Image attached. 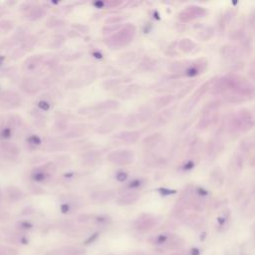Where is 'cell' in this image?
Wrapping results in <instances>:
<instances>
[{
    "instance_id": "25",
    "label": "cell",
    "mask_w": 255,
    "mask_h": 255,
    "mask_svg": "<svg viewBox=\"0 0 255 255\" xmlns=\"http://www.w3.org/2000/svg\"><path fill=\"white\" fill-rule=\"evenodd\" d=\"M46 177H47V175H46L45 172H43V171H37V172H35L34 175L32 176V180L34 181L41 182V181H44L46 180Z\"/></svg>"
},
{
    "instance_id": "34",
    "label": "cell",
    "mask_w": 255,
    "mask_h": 255,
    "mask_svg": "<svg viewBox=\"0 0 255 255\" xmlns=\"http://www.w3.org/2000/svg\"><path fill=\"white\" fill-rule=\"evenodd\" d=\"M200 249L198 248H192L191 250H190V255H200Z\"/></svg>"
},
{
    "instance_id": "13",
    "label": "cell",
    "mask_w": 255,
    "mask_h": 255,
    "mask_svg": "<svg viewBox=\"0 0 255 255\" xmlns=\"http://www.w3.org/2000/svg\"><path fill=\"white\" fill-rule=\"evenodd\" d=\"M172 235L173 234H171V233H161L152 237H150L149 242L152 244H156V245H162V244H166L169 242Z\"/></svg>"
},
{
    "instance_id": "8",
    "label": "cell",
    "mask_w": 255,
    "mask_h": 255,
    "mask_svg": "<svg viewBox=\"0 0 255 255\" xmlns=\"http://www.w3.org/2000/svg\"><path fill=\"white\" fill-rule=\"evenodd\" d=\"M176 110V106H172L171 108H169L167 110L161 112V113L156 117V120L152 122V127L154 128H160L161 126H164L165 124H166L171 118L175 112Z\"/></svg>"
},
{
    "instance_id": "29",
    "label": "cell",
    "mask_w": 255,
    "mask_h": 255,
    "mask_svg": "<svg viewBox=\"0 0 255 255\" xmlns=\"http://www.w3.org/2000/svg\"><path fill=\"white\" fill-rule=\"evenodd\" d=\"M38 107L43 111H48L50 109V104L47 101H40L38 103Z\"/></svg>"
},
{
    "instance_id": "2",
    "label": "cell",
    "mask_w": 255,
    "mask_h": 255,
    "mask_svg": "<svg viewBox=\"0 0 255 255\" xmlns=\"http://www.w3.org/2000/svg\"><path fill=\"white\" fill-rule=\"evenodd\" d=\"M157 224V218L152 214L144 213L137 218L135 221V228L141 232H147L152 230Z\"/></svg>"
},
{
    "instance_id": "26",
    "label": "cell",
    "mask_w": 255,
    "mask_h": 255,
    "mask_svg": "<svg viewBox=\"0 0 255 255\" xmlns=\"http://www.w3.org/2000/svg\"><path fill=\"white\" fill-rule=\"evenodd\" d=\"M97 161V155H95L94 152H90V154L86 155L84 157V161L87 162V165H92Z\"/></svg>"
},
{
    "instance_id": "5",
    "label": "cell",
    "mask_w": 255,
    "mask_h": 255,
    "mask_svg": "<svg viewBox=\"0 0 255 255\" xmlns=\"http://www.w3.org/2000/svg\"><path fill=\"white\" fill-rule=\"evenodd\" d=\"M123 119V117L118 114H113L109 116L108 118L103 121L99 128L97 129V132L99 134H108V132L114 131L117 127L121 124V121Z\"/></svg>"
},
{
    "instance_id": "33",
    "label": "cell",
    "mask_w": 255,
    "mask_h": 255,
    "mask_svg": "<svg viewBox=\"0 0 255 255\" xmlns=\"http://www.w3.org/2000/svg\"><path fill=\"white\" fill-rule=\"evenodd\" d=\"M21 226L25 229H29V228H31L32 225H31V223L30 222H27V221H25V222H22L21 223Z\"/></svg>"
},
{
    "instance_id": "9",
    "label": "cell",
    "mask_w": 255,
    "mask_h": 255,
    "mask_svg": "<svg viewBox=\"0 0 255 255\" xmlns=\"http://www.w3.org/2000/svg\"><path fill=\"white\" fill-rule=\"evenodd\" d=\"M116 197V192L114 190H103L98 191L92 195L91 198L94 202L97 203H105L108 202Z\"/></svg>"
},
{
    "instance_id": "4",
    "label": "cell",
    "mask_w": 255,
    "mask_h": 255,
    "mask_svg": "<svg viewBox=\"0 0 255 255\" xmlns=\"http://www.w3.org/2000/svg\"><path fill=\"white\" fill-rule=\"evenodd\" d=\"M208 88H209V82H206V83H204L203 84L202 86H200V88L198 89L195 94H193L190 98V100H188L186 103H185V107H183L182 108V111H181V114L182 115H187V114H190V112L195 109V107L197 105V103H198V101H200L202 97H203V95H204L205 93H206V91L208 90Z\"/></svg>"
},
{
    "instance_id": "17",
    "label": "cell",
    "mask_w": 255,
    "mask_h": 255,
    "mask_svg": "<svg viewBox=\"0 0 255 255\" xmlns=\"http://www.w3.org/2000/svg\"><path fill=\"white\" fill-rule=\"evenodd\" d=\"M87 126L85 125H78L74 128H72L69 132L68 134H66V137H68V139H73V137H81L83 136L85 132H86V128Z\"/></svg>"
},
{
    "instance_id": "18",
    "label": "cell",
    "mask_w": 255,
    "mask_h": 255,
    "mask_svg": "<svg viewBox=\"0 0 255 255\" xmlns=\"http://www.w3.org/2000/svg\"><path fill=\"white\" fill-rule=\"evenodd\" d=\"M191 62L190 61H177V62L172 63L171 66V71L173 73H180L185 72V70L188 68Z\"/></svg>"
},
{
    "instance_id": "28",
    "label": "cell",
    "mask_w": 255,
    "mask_h": 255,
    "mask_svg": "<svg viewBox=\"0 0 255 255\" xmlns=\"http://www.w3.org/2000/svg\"><path fill=\"white\" fill-rule=\"evenodd\" d=\"M11 134H12V132H11V129H10V128H4V129L1 131V132H0V136H1L2 139H9V137H11Z\"/></svg>"
},
{
    "instance_id": "24",
    "label": "cell",
    "mask_w": 255,
    "mask_h": 255,
    "mask_svg": "<svg viewBox=\"0 0 255 255\" xmlns=\"http://www.w3.org/2000/svg\"><path fill=\"white\" fill-rule=\"evenodd\" d=\"M139 122L140 121H139V118H137V116L135 114H132L127 118V120L125 122V125L129 128H134L137 125Z\"/></svg>"
},
{
    "instance_id": "35",
    "label": "cell",
    "mask_w": 255,
    "mask_h": 255,
    "mask_svg": "<svg viewBox=\"0 0 255 255\" xmlns=\"http://www.w3.org/2000/svg\"><path fill=\"white\" fill-rule=\"evenodd\" d=\"M4 60H5V57H4V56H2V55H0V66H1V65L3 64V62H4Z\"/></svg>"
},
{
    "instance_id": "21",
    "label": "cell",
    "mask_w": 255,
    "mask_h": 255,
    "mask_svg": "<svg viewBox=\"0 0 255 255\" xmlns=\"http://www.w3.org/2000/svg\"><path fill=\"white\" fill-rule=\"evenodd\" d=\"M195 47V44L190 39H182L180 42V49L183 52H190V51Z\"/></svg>"
},
{
    "instance_id": "20",
    "label": "cell",
    "mask_w": 255,
    "mask_h": 255,
    "mask_svg": "<svg viewBox=\"0 0 255 255\" xmlns=\"http://www.w3.org/2000/svg\"><path fill=\"white\" fill-rule=\"evenodd\" d=\"M140 91V87L137 85H132V86H130L128 87L127 89H125L123 92L121 93V96L122 98H132V97L136 96L137 93H139Z\"/></svg>"
},
{
    "instance_id": "11",
    "label": "cell",
    "mask_w": 255,
    "mask_h": 255,
    "mask_svg": "<svg viewBox=\"0 0 255 255\" xmlns=\"http://www.w3.org/2000/svg\"><path fill=\"white\" fill-rule=\"evenodd\" d=\"M140 198V195L136 191H130L122 195L118 200H117V203L121 205H131L137 202Z\"/></svg>"
},
{
    "instance_id": "6",
    "label": "cell",
    "mask_w": 255,
    "mask_h": 255,
    "mask_svg": "<svg viewBox=\"0 0 255 255\" xmlns=\"http://www.w3.org/2000/svg\"><path fill=\"white\" fill-rule=\"evenodd\" d=\"M205 10L198 6H188L180 14V19L182 22H190L196 18L202 17L205 14Z\"/></svg>"
},
{
    "instance_id": "7",
    "label": "cell",
    "mask_w": 255,
    "mask_h": 255,
    "mask_svg": "<svg viewBox=\"0 0 255 255\" xmlns=\"http://www.w3.org/2000/svg\"><path fill=\"white\" fill-rule=\"evenodd\" d=\"M207 66V62L204 59H198L195 62H191L190 65L188 66V68L185 70V76L187 77H195V76L203 73V71L205 70Z\"/></svg>"
},
{
    "instance_id": "1",
    "label": "cell",
    "mask_w": 255,
    "mask_h": 255,
    "mask_svg": "<svg viewBox=\"0 0 255 255\" xmlns=\"http://www.w3.org/2000/svg\"><path fill=\"white\" fill-rule=\"evenodd\" d=\"M135 33H136V28L134 25L128 24L121 31H119L117 34L113 35L111 38H109L108 41H107V44L113 49L121 48L123 47V46L129 44L132 41V39L135 36Z\"/></svg>"
},
{
    "instance_id": "30",
    "label": "cell",
    "mask_w": 255,
    "mask_h": 255,
    "mask_svg": "<svg viewBox=\"0 0 255 255\" xmlns=\"http://www.w3.org/2000/svg\"><path fill=\"white\" fill-rule=\"evenodd\" d=\"M98 236H99V233H98V232H96V233H94V234H92V236H90V237L85 241V244H86V245H89V244L93 243V242L96 240V239L98 238Z\"/></svg>"
},
{
    "instance_id": "22",
    "label": "cell",
    "mask_w": 255,
    "mask_h": 255,
    "mask_svg": "<svg viewBox=\"0 0 255 255\" xmlns=\"http://www.w3.org/2000/svg\"><path fill=\"white\" fill-rule=\"evenodd\" d=\"M181 86L180 83H176V82H170V83H162L159 87V89H156V91H172L176 90L177 88H180Z\"/></svg>"
},
{
    "instance_id": "12",
    "label": "cell",
    "mask_w": 255,
    "mask_h": 255,
    "mask_svg": "<svg viewBox=\"0 0 255 255\" xmlns=\"http://www.w3.org/2000/svg\"><path fill=\"white\" fill-rule=\"evenodd\" d=\"M140 136L141 135L139 132H122L119 135H117L116 137H118L126 144L132 145L140 139Z\"/></svg>"
},
{
    "instance_id": "23",
    "label": "cell",
    "mask_w": 255,
    "mask_h": 255,
    "mask_svg": "<svg viewBox=\"0 0 255 255\" xmlns=\"http://www.w3.org/2000/svg\"><path fill=\"white\" fill-rule=\"evenodd\" d=\"M214 34V29L211 28V27H208V28H205L203 29L202 31L198 34V38L202 39L203 41H206V40L210 39Z\"/></svg>"
},
{
    "instance_id": "14",
    "label": "cell",
    "mask_w": 255,
    "mask_h": 255,
    "mask_svg": "<svg viewBox=\"0 0 255 255\" xmlns=\"http://www.w3.org/2000/svg\"><path fill=\"white\" fill-rule=\"evenodd\" d=\"M119 102L116 100H107L105 102H102L98 106L94 107V112L96 110L103 111V110H117L119 107Z\"/></svg>"
},
{
    "instance_id": "19",
    "label": "cell",
    "mask_w": 255,
    "mask_h": 255,
    "mask_svg": "<svg viewBox=\"0 0 255 255\" xmlns=\"http://www.w3.org/2000/svg\"><path fill=\"white\" fill-rule=\"evenodd\" d=\"M152 109L150 108L149 106H145L140 110V113L137 114V118H139L140 122H146L152 118Z\"/></svg>"
},
{
    "instance_id": "27",
    "label": "cell",
    "mask_w": 255,
    "mask_h": 255,
    "mask_svg": "<svg viewBox=\"0 0 255 255\" xmlns=\"http://www.w3.org/2000/svg\"><path fill=\"white\" fill-rule=\"evenodd\" d=\"M27 142H29V144L34 145V146H39L40 144H41V140H40V137L38 136H35V135L28 137Z\"/></svg>"
},
{
    "instance_id": "3",
    "label": "cell",
    "mask_w": 255,
    "mask_h": 255,
    "mask_svg": "<svg viewBox=\"0 0 255 255\" xmlns=\"http://www.w3.org/2000/svg\"><path fill=\"white\" fill-rule=\"evenodd\" d=\"M109 161L113 162L118 166H127L130 165L134 161V154L132 151L122 150V151H115L108 156Z\"/></svg>"
},
{
    "instance_id": "16",
    "label": "cell",
    "mask_w": 255,
    "mask_h": 255,
    "mask_svg": "<svg viewBox=\"0 0 255 255\" xmlns=\"http://www.w3.org/2000/svg\"><path fill=\"white\" fill-rule=\"evenodd\" d=\"M175 100V97L173 96H162L159 97L155 100V106L156 110H160L166 107L167 105H170L171 102Z\"/></svg>"
},
{
    "instance_id": "31",
    "label": "cell",
    "mask_w": 255,
    "mask_h": 255,
    "mask_svg": "<svg viewBox=\"0 0 255 255\" xmlns=\"http://www.w3.org/2000/svg\"><path fill=\"white\" fill-rule=\"evenodd\" d=\"M193 86H195V84H192V85H188V86L186 87V88H183V89H185V91H182V90H181V91H180V93L178 94L177 98H178V99L182 98V97L185 96V94H187V93H188V91L192 89V87H193Z\"/></svg>"
},
{
    "instance_id": "32",
    "label": "cell",
    "mask_w": 255,
    "mask_h": 255,
    "mask_svg": "<svg viewBox=\"0 0 255 255\" xmlns=\"http://www.w3.org/2000/svg\"><path fill=\"white\" fill-rule=\"evenodd\" d=\"M121 27V25H115L114 27H109V28H105L103 29V31H105L104 33H109L111 31H114V30H117V29H119Z\"/></svg>"
},
{
    "instance_id": "36",
    "label": "cell",
    "mask_w": 255,
    "mask_h": 255,
    "mask_svg": "<svg viewBox=\"0 0 255 255\" xmlns=\"http://www.w3.org/2000/svg\"><path fill=\"white\" fill-rule=\"evenodd\" d=\"M172 255H180V254H178V253H175V254H172Z\"/></svg>"
},
{
    "instance_id": "15",
    "label": "cell",
    "mask_w": 255,
    "mask_h": 255,
    "mask_svg": "<svg viewBox=\"0 0 255 255\" xmlns=\"http://www.w3.org/2000/svg\"><path fill=\"white\" fill-rule=\"evenodd\" d=\"M183 244H185V241H183L180 237H178L173 234L171 238V240L166 243V248L170 249V250H177V249L182 247Z\"/></svg>"
},
{
    "instance_id": "10",
    "label": "cell",
    "mask_w": 255,
    "mask_h": 255,
    "mask_svg": "<svg viewBox=\"0 0 255 255\" xmlns=\"http://www.w3.org/2000/svg\"><path fill=\"white\" fill-rule=\"evenodd\" d=\"M47 255H86V251L82 248L75 246H65L58 250H53Z\"/></svg>"
}]
</instances>
